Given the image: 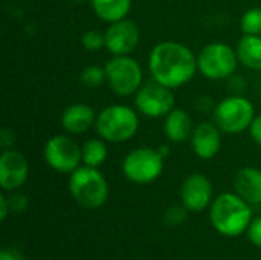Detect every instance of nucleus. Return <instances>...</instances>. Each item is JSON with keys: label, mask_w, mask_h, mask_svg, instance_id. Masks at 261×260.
<instances>
[{"label": "nucleus", "mask_w": 261, "mask_h": 260, "mask_svg": "<svg viewBox=\"0 0 261 260\" xmlns=\"http://www.w3.org/2000/svg\"><path fill=\"white\" fill-rule=\"evenodd\" d=\"M0 260H20L18 259V256L12 251V250H2V253H0Z\"/></svg>", "instance_id": "nucleus-30"}, {"label": "nucleus", "mask_w": 261, "mask_h": 260, "mask_svg": "<svg viewBox=\"0 0 261 260\" xmlns=\"http://www.w3.org/2000/svg\"><path fill=\"white\" fill-rule=\"evenodd\" d=\"M70 2H75V3H84V2H87V0H70Z\"/></svg>", "instance_id": "nucleus-32"}, {"label": "nucleus", "mask_w": 261, "mask_h": 260, "mask_svg": "<svg viewBox=\"0 0 261 260\" xmlns=\"http://www.w3.org/2000/svg\"><path fill=\"white\" fill-rule=\"evenodd\" d=\"M246 234L252 245H255L257 248H261V216L252 219L251 225L248 227Z\"/></svg>", "instance_id": "nucleus-25"}, {"label": "nucleus", "mask_w": 261, "mask_h": 260, "mask_svg": "<svg viewBox=\"0 0 261 260\" xmlns=\"http://www.w3.org/2000/svg\"><path fill=\"white\" fill-rule=\"evenodd\" d=\"M148 69L151 78L170 89H177L193 80L197 67L194 52L179 41L158 43L148 57Z\"/></svg>", "instance_id": "nucleus-1"}, {"label": "nucleus", "mask_w": 261, "mask_h": 260, "mask_svg": "<svg viewBox=\"0 0 261 260\" xmlns=\"http://www.w3.org/2000/svg\"><path fill=\"white\" fill-rule=\"evenodd\" d=\"M83 164L89 167H99L106 162L109 156L107 146L102 138H90L81 146Z\"/></svg>", "instance_id": "nucleus-20"}, {"label": "nucleus", "mask_w": 261, "mask_h": 260, "mask_svg": "<svg viewBox=\"0 0 261 260\" xmlns=\"http://www.w3.org/2000/svg\"><path fill=\"white\" fill-rule=\"evenodd\" d=\"M8 204H9V210L12 213H20V211L26 210V207H28V198L24 195H20V193H12L8 198Z\"/></svg>", "instance_id": "nucleus-26"}, {"label": "nucleus", "mask_w": 261, "mask_h": 260, "mask_svg": "<svg viewBox=\"0 0 261 260\" xmlns=\"http://www.w3.org/2000/svg\"><path fill=\"white\" fill-rule=\"evenodd\" d=\"M194 132V124L188 112L184 109H173L164 121V133L171 143H184L187 139H191V135Z\"/></svg>", "instance_id": "nucleus-17"}, {"label": "nucleus", "mask_w": 261, "mask_h": 260, "mask_svg": "<svg viewBox=\"0 0 261 260\" xmlns=\"http://www.w3.org/2000/svg\"><path fill=\"white\" fill-rule=\"evenodd\" d=\"M164 161L165 158L161 155L158 149L138 147L127 153V156L124 158L122 173L133 184H151L162 175Z\"/></svg>", "instance_id": "nucleus-7"}, {"label": "nucleus", "mask_w": 261, "mask_h": 260, "mask_svg": "<svg viewBox=\"0 0 261 260\" xmlns=\"http://www.w3.org/2000/svg\"><path fill=\"white\" fill-rule=\"evenodd\" d=\"M158 150L161 152V155L164 156V158H168V155H170V147L168 146H161V147H158Z\"/></svg>", "instance_id": "nucleus-31"}, {"label": "nucleus", "mask_w": 261, "mask_h": 260, "mask_svg": "<svg viewBox=\"0 0 261 260\" xmlns=\"http://www.w3.org/2000/svg\"><path fill=\"white\" fill-rule=\"evenodd\" d=\"M239 63L237 51L220 41L203 46L197 54L199 72L208 80H226L232 77Z\"/></svg>", "instance_id": "nucleus-6"}, {"label": "nucleus", "mask_w": 261, "mask_h": 260, "mask_svg": "<svg viewBox=\"0 0 261 260\" xmlns=\"http://www.w3.org/2000/svg\"><path fill=\"white\" fill-rule=\"evenodd\" d=\"M90 5L95 15L106 23L127 18L132 9V0H90Z\"/></svg>", "instance_id": "nucleus-19"}, {"label": "nucleus", "mask_w": 261, "mask_h": 260, "mask_svg": "<svg viewBox=\"0 0 261 260\" xmlns=\"http://www.w3.org/2000/svg\"><path fill=\"white\" fill-rule=\"evenodd\" d=\"M249 135H251L254 143L261 146V113L255 115V118H254V121H252V124L249 127Z\"/></svg>", "instance_id": "nucleus-28"}, {"label": "nucleus", "mask_w": 261, "mask_h": 260, "mask_svg": "<svg viewBox=\"0 0 261 260\" xmlns=\"http://www.w3.org/2000/svg\"><path fill=\"white\" fill-rule=\"evenodd\" d=\"M220 129L214 123H200L194 127L191 135V147L197 158L200 159H213L219 155L222 149V135Z\"/></svg>", "instance_id": "nucleus-14"}, {"label": "nucleus", "mask_w": 261, "mask_h": 260, "mask_svg": "<svg viewBox=\"0 0 261 260\" xmlns=\"http://www.w3.org/2000/svg\"><path fill=\"white\" fill-rule=\"evenodd\" d=\"M251 204L236 192L219 195L210 205V221L213 228L225 238H237L248 231L252 222Z\"/></svg>", "instance_id": "nucleus-2"}, {"label": "nucleus", "mask_w": 261, "mask_h": 260, "mask_svg": "<svg viewBox=\"0 0 261 260\" xmlns=\"http://www.w3.org/2000/svg\"><path fill=\"white\" fill-rule=\"evenodd\" d=\"M213 116L222 132L236 135L249 130L255 110L254 104L243 95H231L214 106Z\"/></svg>", "instance_id": "nucleus-5"}, {"label": "nucleus", "mask_w": 261, "mask_h": 260, "mask_svg": "<svg viewBox=\"0 0 261 260\" xmlns=\"http://www.w3.org/2000/svg\"><path fill=\"white\" fill-rule=\"evenodd\" d=\"M135 104L138 112L148 118H165L176 104L173 89L151 80L144 83L135 93Z\"/></svg>", "instance_id": "nucleus-10"}, {"label": "nucleus", "mask_w": 261, "mask_h": 260, "mask_svg": "<svg viewBox=\"0 0 261 260\" xmlns=\"http://www.w3.org/2000/svg\"><path fill=\"white\" fill-rule=\"evenodd\" d=\"M107 83L112 92L118 97L135 95L144 84L142 67L138 60L130 55H113L106 66Z\"/></svg>", "instance_id": "nucleus-8"}, {"label": "nucleus", "mask_w": 261, "mask_h": 260, "mask_svg": "<svg viewBox=\"0 0 261 260\" xmlns=\"http://www.w3.org/2000/svg\"><path fill=\"white\" fill-rule=\"evenodd\" d=\"M29 176L28 158L14 149L3 150L0 155V187L5 192H15L24 185Z\"/></svg>", "instance_id": "nucleus-13"}, {"label": "nucleus", "mask_w": 261, "mask_h": 260, "mask_svg": "<svg viewBox=\"0 0 261 260\" xmlns=\"http://www.w3.org/2000/svg\"><path fill=\"white\" fill-rule=\"evenodd\" d=\"M236 51L239 61L245 67L251 70H261V35L243 34Z\"/></svg>", "instance_id": "nucleus-18"}, {"label": "nucleus", "mask_w": 261, "mask_h": 260, "mask_svg": "<svg viewBox=\"0 0 261 260\" xmlns=\"http://www.w3.org/2000/svg\"><path fill=\"white\" fill-rule=\"evenodd\" d=\"M213 184L202 173H191L180 187V204L188 211H203L213 204Z\"/></svg>", "instance_id": "nucleus-12"}, {"label": "nucleus", "mask_w": 261, "mask_h": 260, "mask_svg": "<svg viewBox=\"0 0 261 260\" xmlns=\"http://www.w3.org/2000/svg\"><path fill=\"white\" fill-rule=\"evenodd\" d=\"M81 44L84 49H87L90 52H96V51L106 48V34L98 29H90L83 34Z\"/></svg>", "instance_id": "nucleus-23"}, {"label": "nucleus", "mask_w": 261, "mask_h": 260, "mask_svg": "<svg viewBox=\"0 0 261 260\" xmlns=\"http://www.w3.org/2000/svg\"><path fill=\"white\" fill-rule=\"evenodd\" d=\"M43 158L46 164L58 173H72L83 162L81 147L66 135H54L43 147Z\"/></svg>", "instance_id": "nucleus-9"}, {"label": "nucleus", "mask_w": 261, "mask_h": 260, "mask_svg": "<svg viewBox=\"0 0 261 260\" xmlns=\"http://www.w3.org/2000/svg\"><path fill=\"white\" fill-rule=\"evenodd\" d=\"M67 187L73 201L87 210L101 208L109 199L107 179L96 167H78L69 175Z\"/></svg>", "instance_id": "nucleus-3"}, {"label": "nucleus", "mask_w": 261, "mask_h": 260, "mask_svg": "<svg viewBox=\"0 0 261 260\" xmlns=\"http://www.w3.org/2000/svg\"><path fill=\"white\" fill-rule=\"evenodd\" d=\"M15 143V136H14V132L11 129H3L0 132V146L3 150H8V149H12Z\"/></svg>", "instance_id": "nucleus-27"}, {"label": "nucleus", "mask_w": 261, "mask_h": 260, "mask_svg": "<svg viewBox=\"0 0 261 260\" xmlns=\"http://www.w3.org/2000/svg\"><path fill=\"white\" fill-rule=\"evenodd\" d=\"M234 190L251 205L261 204V170L257 167H243L234 176Z\"/></svg>", "instance_id": "nucleus-16"}, {"label": "nucleus", "mask_w": 261, "mask_h": 260, "mask_svg": "<svg viewBox=\"0 0 261 260\" xmlns=\"http://www.w3.org/2000/svg\"><path fill=\"white\" fill-rule=\"evenodd\" d=\"M106 49L112 55H130L139 44L141 32L133 20L122 18L109 23L106 29Z\"/></svg>", "instance_id": "nucleus-11"}, {"label": "nucleus", "mask_w": 261, "mask_h": 260, "mask_svg": "<svg viewBox=\"0 0 261 260\" xmlns=\"http://www.w3.org/2000/svg\"><path fill=\"white\" fill-rule=\"evenodd\" d=\"M95 129L98 136L107 143H125L136 135L139 116L130 106L112 104L98 112Z\"/></svg>", "instance_id": "nucleus-4"}, {"label": "nucleus", "mask_w": 261, "mask_h": 260, "mask_svg": "<svg viewBox=\"0 0 261 260\" xmlns=\"http://www.w3.org/2000/svg\"><path fill=\"white\" fill-rule=\"evenodd\" d=\"M9 204H8V196L5 193L0 195V219L5 221L8 218V213H9Z\"/></svg>", "instance_id": "nucleus-29"}, {"label": "nucleus", "mask_w": 261, "mask_h": 260, "mask_svg": "<svg viewBox=\"0 0 261 260\" xmlns=\"http://www.w3.org/2000/svg\"><path fill=\"white\" fill-rule=\"evenodd\" d=\"M98 113L95 109L84 103H73L67 106L61 113V127L69 135H81L90 127H95Z\"/></svg>", "instance_id": "nucleus-15"}, {"label": "nucleus", "mask_w": 261, "mask_h": 260, "mask_svg": "<svg viewBox=\"0 0 261 260\" xmlns=\"http://www.w3.org/2000/svg\"><path fill=\"white\" fill-rule=\"evenodd\" d=\"M80 81L84 87L89 89H96L99 86H102L107 81V75H106V69L96 64H90L86 66L81 74H80Z\"/></svg>", "instance_id": "nucleus-21"}, {"label": "nucleus", "mask_w": 261, "mask_h": 260, "mask_svg": "<svg viewBox=\"0 0 261 260\" xmlns=\"http://www.w3.org/2000/svg\"><path fill=\"white\" fill-rule=\"evenodd\" d=\"M240 28L243 34L261 35V8L248 9L240 18Z\"/></svg>", "instance_id": "nucleus-22"}, {"label": "nucleus", "mask_w": 261, "mask_h": 260, "mask_svg": "<svg viewBox=\"0 0 261 260\" xmlns=\"http://www.w3.org/2000/svg\"><path fill=\"white\" fill-rule=\"evenodd\" d=\"M187 208L180 204V205H171L165 210L164 213V221L167 225L170 227H176L180 225L185 219H187Z\"/></svg>", "instance_id": "nucleus-24"}]
</instances>
